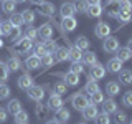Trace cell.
<instances>
[{
    "instance_id": "33",
    "label": "cell",
    "mask_w": 132,
    "mask_h": 124,
    "mask_svg": "<svg viewBox=\"0 0 132 124\" xmlns=\"http://www.w3.org/2000/svg\"><path fill=\"white\" fill-rule=\"evenodd\" d=\"M55 60H56V61H64V60H68V48H60V47H58L56 51H55Z\"/></svg>"
},
{
    "instance_id": "57",
    "label": "cell",
    "mask_w": 132,
    "mask_h": 124,
    "mask_svg": "<svg viewBox=\"0 0 132 124\" xmlns=\"http://www.w3.org/2000/svg\"><path fill=\"white\" fill-rule=\"evenodd\" d=\"M15 3H22V2H27V0H13Z\"/></svg>"
},
{
    "instance_id": "7",
    "label": "cell",
    "mask_w": 132,
    "mask_h": 124,
    "mask_svg": "<svg viewBox=\"0 0 132 124\" xmlns=\"http://www.w3.org/2000/svg\"><path fill=\"white\" fill-rule=\"evenodd\" d=\"M16 84H18L20 89L27 91L28 88H31V86H33V78H31L28 73H25V74H22V76L16 80Z\"/></svg>"
},
{
    "instance_id": "43",
    "label": "cell",
    "mask_w": 132,
    "mask_h": 124,
    "mask_svg": "<svg viewBox=\"0 0 132 124\" xmlns=\"http://www.w3.org/2000/svg\"><path fill=\"white\" fill-rule=\"evenodd\" d=\"M53 93H56V94H64L66 93V84L64 83H55L53 84Z\"/></svg>"
},
{
    "instance_id": "37",
    "label": "cell",
    "mask_w": 132,
    "mask_h": 124,
    "mask_svg": "<svg viewBox=\"0 0 132 124\" xmlns=\"http://www.w3.org/2000/svg\"><path fill=\"white\" fill-rule=\"evenodd\" d=\"M8 66L7 63H3V61H0V83H5L8 80Z\"/></svg>"
},
{
    "instance_id": "4",
    "label": "cell",
    "mask_w": 132,
    "mask_h": 124,
    "mask_svg": "<svg viewBox=\"0 0 132 124\" xmlns=\"http://www.w3.org/2000/svg\"><path fill=\"white\" fill-rule=\"evenodd\" d=\"M27 94H28V98L33 99V101H41L45 96V89L41 88V86H31V88H28L27 89Z\"/></svg>"
},
{
    "instance_id": "27",
    "label": "cell",
    "mask_w": 132,
    "mask_h": 124,
    "mask_svg": "<svg viewBox=\"0 0 132 124\" xmlns=\"http://www.w3.org/2000/svg\"><path fill=\"white\" fill-rule=\"evenodd\" d=\"M7 66H8V71H18L20 68H22V65H20V60L16 56H12L10 60L7 61Z\"/></svg>"
},
{
    "instance_id": "22",
    "label": "cell",
    "mask_w": 132,
    "mask_h": 124,
    "mask_svg": "<svg viewBox=\"0 0 132 124\" xmlns=\"http://www.w3.org/2000/svg\"><path fill=\"white\" fill-rule=\"evenodd\" d=\"M7 111L10 114H13V116L18 113V111H22V103H20V99H12V101H8Z\"/></svg>"
},
{
    "instance_id": "29",
    "label": "cell",
    "mask_w": 132,
    "mask_h": 124,
    "mask_svg": "<svg viewBox=\"0 0 132 124\" xmlns=\"http://www.w3.org/2000/svg\"><path fill=\"white\" fill-rule=\"evenodd\" d=\"M89 40L88 38H86V36H78V38H76V43H74V47H78V48H79V50H82V51H84V50H88L89 48Z\"/></svg>"
},
{
    "instance_id": "23",
    "label": "cell",
    "mask_w": 132,
    "mask_h": 124,
    "mask_svg": "<svg viewBox=\"0 0 132 124\" xmlns=\"http://www.w3.org/2000/svg\"><path fill=\"white\" fill-rule=\"evenodd\" d=\"M106 93L109 94V96H116V94L121 93V84L116 81H109L106 84Z\"/></svg>"
},
{
    "instance_id": "16",
    "label": "cell",
    "mask_w": 132,
    "mask_h": 124,
    "mask_svg": "<svg viewBox=\"0 0 132 124\" xmlns=\"http://www.w3.org/2000/svg\"><path fill=\"white\" fill-rule=\"evenodd\" d=\"M60 13L63 18H66V17H73L74 13H76V8H74L73 3H63V5L60 7Z\"/></svg>"
},
{
    "instance_id": "45",
    "label": "cell",
    "mask_w": 132,
    "mask_h": 124,
    "mask_svg": "<svg viewBox=\"0 0 132 124\" xmlns=\"http://www.w3.org/2000/svg\"><path fill=\"white\" fill-rule=\"evenodd\" d=\"M8 96H10V88L5 83H0V99H7Z\"/></svg>"
},
{
    "instance_id": "40",
    "label": "cell",
    "mask_w": 132,
    "mask_h": 124,
    "mask_svg": "<svg viewBox=\"0 0 132 124\" xmlns=\"http://www.w3.org/2000/svg\"><path fill=\"white\" fill-rule=\"evenodd\" d=\"M116 18H117L119 22H122V23H127V22H130V20H132V12H124V10H121Z\"/></svg>"
},
{
    "instance_id": "35",
    "label": "cell",
    "mask_w": 132,
    "mask_h": 124,
    "mask_svg": "<svg viewBox=\"0 0 132 124\" xmlns=\"http://www.w3.org/2000/svg\"><path fill=\"white\" fill-rule=\"evenodd\" d=\"M69 116H71V114H69V111L66 109V107H60V109L56 111V119H58V121L66 122L69 119Z\"/></svg>"
},
{
    "instance_id": "50",
    "label": "cell",
    "mask_w": 132,
    "mask_h": 124,
    "mask_svg": "<svg viewBox=\"0 0 132 124\" xmlns=\"http://www.w3.org/2000/svg\"><path fill=\"white\" fill-rule=\"evenodd\" d=\"M25 36L27 38H30V40H35L36 36H38V30H35V28H27V32H25Z\"/></svg>"
},
{
    "instance_id": "19",
    "label": "cell",
    "mask_w": 132,
    "mask_h": 124,
    "mask_svg": "<svg viewBox=\"0 0 132 124\" xmlns=\"http://www.w3.org/2000/svg\"><path fill=\"white\" fill-rule=\"evenodd\" d=\"M25 66H27L28 69H36V68H40L41 63H40V58L33 53V55H30L27 58V61H25Z\"/></svg>"
},
{
    "instance_id": "34",
    "label": "cell",
    "mask_w": 132,
    "mask_h": 124,
    "mask_svg": "<svg viewBox=\"0 0 132 124\" xmlns=\"http://www.w3.org/2000/svg\"><path fill=\"white\" fill-rule=\"evenodd\" d=\"M22 18H23V23L31 25L33 22H35V12H31V10H23V12H22Z\"/></svg>"
},
{
    "instance_id": "47",
    "label": "cell",
    "mask_w": 132,
    "mask_h": 124,
    "mask_svg": "<svg viewBox=\"0 0 132 124\" xmlns=\"http://www.w3.org/2000/svg\"><path fill=\"white\" fill-rule=\"evenodd\" d=\"M116 124H124L126 122V119H127V116H126V113H122V111H116Z\"/></svg>"
},
{
    "instance_id": "59",
    "label": "cell",
    "mask_w": 132,
    "mask_h": 124,
    "mask_svg": "<svg viewBox=\"0 0 132 124\" xmlns=\"http://www.w3.org/2000/svg\"><path fill=\"white\" fill-rule=\"evenodd\" d=\"M78 124H86V122H78Z\"/></svg>"
},
{
    "instance_id": "25",
    "label": "cell",
    "mask_w": 132,
    "mask_h": 124,
    "mask_svg": "<svg viewBox=\"0 0 132 124\" xmlns=\"http://www.w3.org/2000/svg\"><path fill=\"white\" fill-rule=\"evenodd\" d=\"M82 61H84L86 65H89V66L96 65V63H97V56H96V53H93V51L82 53Z\"/></svg>"
},
{
    "instance_id": "36",
    "label": "cell",
    "mask_w": 132,
    "mask_h": 124,
    "mask_svg": "<svg viewBox=\"0 0 132 124\" xmlns=\"http://www.w3.org/2000/svg\"><path fill=\"white\" fill-rule=\"evenodd\" d=\"M73 5H74V8H76V12H79V13H86L89 3H88V0H76V3H73Z\"/></svg>"
},
{
    "instance_id": "60",
    "label": "cell",
    "mask_w": 132,
    "mask_h": 124,
    "mask_svg": "<svg viewBox=\"0 0 132 124\" xmlns=\"http://www.w3.org/2000/svg\"><path fill=\"white\" fill-rule=\"evenodd\" d=\"M0 35H2V30H0Z\"/></svg>"
},
{
    "instance_id": "1",
    "label": "cell",
    "mask_w": 132,
    "mask_h": 124,
    "mask_svg": "<svg viewBox=\"0 0 132 124\" xmlns=\"http://www.w3.org/2000/svg\"><path fill=\"white\" fill-rule=\"evenodd\" d=\"M71 104L74 109H78V111H82L86 106L89 104V99L86 94H82V93H76V94H73L71 96Z\"/></svg>"
},
{
    "instance_id": "24",
    "label": "cell",
    "mask_w": 132,
    "mask_h": 124,
    "mask_svg": "<svg viewBox=\"0 0 132 124\" xmlns=\"http://www.w3.org/2000/svg\"><path fill=\"white\" fill-rule=\"evenodd\" d=\"M119 80H121L122 84H132V69H121Z\"/></svg>"
},
{
    "instance_id": "32",
    "label": "cell",
    "mask_w": 132,
    "mask_h": 124,
    "mask_svg": "<svg viewBox=\"0 0 132 124\" xmlns=\"http://www.w3.org/2000/svg\"><path fill=\"white\" fill-rule=\"evenodd\" d=\"M13 118H15V122L16 124H28V113H27V111H23V109L18 111Z\"/></svg>"
},
{
    "instance_id": "6",
    "label": "cell",
    "mask_w": 132,
    "mask_h": 124,
    "mask_svg": "<svg viewBox=\"0 0 132 124\" xmlns=\"http://www.w3.org/2000/svg\"><path fill=\"white\" fill-rule=\"evenodd\" d=\"M48 107L53 109V111H58L60 107H63V99H61L60 94L51 93V96L48 98Z\"/></svg>"
},
{
    "instance_id": "52",
    "label": "cell",
    "mask_w": 132,
    "mask_h": 124,
    "mask_svg": "<svg viewBox=\"0 0 132 124\" xmlns=\"http://www.w3.org/2000/svg\"><path fill=\"white\" fill-rule=\"evenodd\" d=\"M35 55L38 56V58H41V56L48 55V53H46V50H45V47H43V45H38V47H36V50H35Z\"/></svg>"
},
{
    "instance_id": "20",
    "label": "cell",
    "mask_w": 132,
    "mask_h": 124,
    "mask_svg": "<svg viewBox=\"0 0 132 124\" xmlns=\"http://www.w3.org/2000/svg\"><path fill=\"white\" fill-rule=\"evenodd\" d=\"M122 69V61L117 60V58H112V60L107 61V71L111 73H119Z\"/></svg>"
},
{
    "instance_id": "49",
    "label": "cell",
    "mask_w": 132,
    "mask_h": 124,
    "mask_svg": "<svg viewBox=\"0 0 132 124\" xmlns=\"http://www.w3.org/2000/svg\"><path fill=\"white\" fill-rule=\"evenodd\" d=\"M20 35H22V32H20V27H13L12 28V32H10V38H12V41H16L20 38Z\"/></svg>"
},
{
    "instance_id": "61",
    "label": "cell",
    "mask_w": 132,
    "mask_h": 124,
    "mask_svg": "<svg viewBox=\"0 0 132 124\" xmlns=\"http://www.w3.org/2000/svg\"><path fill=\"white\" fill-rule=\"evenodd\" d=\"M130 124H132V122H130Z\"/></svg>"
},
{
    "instance_id": "15",
    "label": "cell",
    "mask_w": 132,
    "mask_h": 124,
    "mask_svg": "<svg viewBox=\"0 0 132 124\" xmlns=\"http://www.w3.org/2000/svg\"><path fill=\"white\" fill-rule=\"evenodd\" d=\"M38 36H41L43 40H48V38H51L53 36V27L50 23H45V25H41V27L38 28Z\"/></svg>"
},
{
    "instance_id": "17",
    "label": "cell",
    "mask_w": 132,
    "mask_h": 124,
    "mask_svg": "<svg viewBox=\"0 0 132 124\" xmlns=\"http://www.w3.org/2000/svg\"><path fill=\"white\" fill-rule=\"evenodd\" d=\"M76 25H78V22H76L74 17H66V18L61 20V27H63L66 32H73L74 28H76Z\"/></svg>"
},
{
    "instance_id": "48",
    "label": "cell",
    "mask_w": 132,
    "mask_h": 124,
    "mask_svg": "<svg viewBox=\"0 0 132 124\" xmlns=\"http://www.w3.org/2000/svg\"><path fill=\"white\" fill-rule=\"evenodd\" d=\"M122 103H124V106H127V107H132V91H127V93H124Z\"/></svg>"
},
{
    "instance_id": "39",
    "label": "cell",
    "mask_w": 132,
    "mask_h": 124,
    "mask_svg": "<svg viewBox=\"0 0 132 124\" xmlns=\"http://www.w3.org/2000/svg\"><path fill=\"white\" fill-rule=\"evenodd\" d=\"M94 122L96 124H111V118L107 113H101V114L97 113V116L94 118Z\"/></svg>"
},
{
    "instance_id": "8",
    "label": "cell",
    "mask_w": 132,
    "mask_h": 124,
    "mask_svg": "<svg viewBox=\"0 0 132 124\" xmlns=\"http://www.w3.org/2000/svg\"><path fill=\"white\" fill-rule=\"evenodd\" d=\"M121 0H109L106 3V13H109L111 17H117V13L121 12Z\"/></svg>"
},
{
    "instance_id": "26",
    "label": "cell",
    "mask_w": 132,
    "mask_h": 124,
    "mask_svg": "<svg viewBox=\"0 0 132 124\" xmlns=\"http://www.w3.org/2000/svg\"><path fill=\"white\" fill-rule=\"evenodd\" d=\"M86 13H88L89 17H96V18H97V17L102 15V7L99 5V3H97V5H89L88 10H86Z\"/></svg>"
},
{
    "instance_id": "13",
    "label": "cell",
    "mask_w": 132,
    "mask_h": 124,
    "mask_svg": "<svg viewBox=\"0 0 132 124\" xmlns=\"http://www.w3.org/2000/svg\"><path fill=\"white\" fill-rule=\"evenodd\" d=\"M116 58H117V60H121L122 63H124V61H129L130 58H132V51L127 47H122V48L119 47L117 50H116Z\"/></svg>"
},
{
    "instance_id": "53",
    "label": "cell",
    "mask_w": 132,
    "mask_h": 124,
    "mask_svg": "<svg viewBox=\"0 0 132 124\" xmlns=\"http://www.w3.org/2000/svg\"><path fill=\"white\" fill-rule=\"evenodd\" d=\"M7 116H8V111L0 107V122H5L7 121Z\"/></svg>"
},
{
    "instance_id": "18",
    "label": "cell",
    "mask_w": 132,
    "mask_h": 124,
    "mask_svg": "<svg viewBox=\"0 0 132 124\" xmlns=\"http://www.w3.org/2000/svg\"><path fill=\"white\" fill-rule=\"evenodd\" d=\"M68 60L71 61H81L82 60V50H79L78 47H71L68 50Z\"/></svg>"
},
{
    "instance_id": "9",
    "label": "cell",
    "mask_w": 132,
    "mask_h": 124,
    "mask_svg": "<svg viewBox=\"0 0 132 124\" xmlns=\"http://www.w3.org/2000/svg\"><path fill=\"white\" fill-rule=\"evenodd\" d=\"M82 113V118L84 119H88V121H91V119H94L97 116V106L94 104V103H89L88 106L84 107V109L81 111Z\"/></svg>"
},
{
    "instance_id": "44",
    "label": "cell",
    "mask_w": 132,
    "mask_h": 124,
    "mask_svg": "<svg viewBox=\"0 0 132 124\" xmlns=\"http://www.w3.org/2000/svg\"><path fill=\"white\" fill-rule=\"evenodd\" d=\"M69 71H73V73H76V74H81L82 71H84V66H82L81 61H73L71 69H69Z\"/></svg>"
},
{
    "instance_id": "21",
    "label": "cell",
    "mask_w": 132,
    "mask_h": 124,
    "mask_svg": "<svg viewBox=\"0 0 132 124\" xmlns=\"http://www.w3.org/2000/svg\"><path fill=\"white\" fill-rule=\"evenodd\" d=\"M63 78H64V84L66 86H76L78 83H79V74H76V73H73V71L66 73Z\"/></svg>"
},
{
    "instance_id": "31",
    "label": "cell",
    "mask_w": 132,
    "mask_h": 124,
    "mask_svg": "<svg viewBox=\"0 0 132 124\" xmlns=\"http://www.w3.org/2000/svg\"><path fill=\"white\" fill-rule=\"evenodd\" d=\"M96 91H99V84H97V81L89 80L88 83H86V86H84V93L93 94V93H96Z\"/></svg>"
},
{
    "instance_id": "5",
    "label": "cell",
    "mask_w": 132,
    "mask_h": 124,
    "mask_svg": "<svg viewBox=\"0 0 132 124\" xmlns=\"http://www.w3.org/2000/svg\"><path fill=\"white\" fill-rule=\"evenodd\" d=\"M102 48H104L107 53H114L116 50L119 48V40L116 38V36H106L104 43H102Z\"/></svg>"
},
{
    "instance_id": "14",
    "label": "cell",
    "mask_w": 132,
    "mask_h": 124,
    "mask_svg": "<svg viewBox=\"0 0 132 124\" xmlns=\"http://www.w3.org/2000/svg\"><path fill=\"white\" fill-rule=\"evenodd\" d=\"M101 104H102V113L112 114V113H116V111H117V103H116L114 99H104Z\"/></svg>"
},
{
    "instance_id": "38",
    "label": "cell",
    "mask_w": 132,
    "mask_h": 124,
    "mask_svg": "<svg viewBox=\"0 0 132 124\" xmlns=\"http://www.w3.org/2000/svg\"><path fill=\"white\" fill-rule=\"evenodd\" d=\"M43 47H45V50H46L48 55H51V53H55V51H56L58 45H56V41H55V40H50V38H48V40L43 43Z\"/></svg>"
},
{
    "instance_id": "28",
    "label": "cell",
    "mask_w": 132,
    "mask_h": 124,
    "mask_svg": "<svg viewBox=\"0 0 132 124\" xmlns=\"http://www.w3.org/2000/svg\"><path fill=\"white\" fill-rule=\"evenodd\" d=\"M15 8H16V3L13 2V0H3V3H2V10L5 12V13H13L15 12Z\"/></svg>"
},
{
    "instance_id": "3",
    "label": "cell",
    "mask_w": 132,
    "mask_h": 124,
    "mask_svg": "<svg viewBox=\"0 0 132 124\" xmlns=\"http://www.w3.org/2000/svg\"><path fill=\"white\" fill-rule=\"evenodd\" d=\"M106 76V68L102 65H93L91 66V69H89V78L91 80H94V81H97V80H102V78Z\"/></svg>"
},
{
    "instance_id": "46",
    "label": "cell",
    "mask_w": 132,
    "mask_h": 124,
    "mask_svg": "<svg viewBox=\"0 0 132 124\" xmlns=\"http://www.w3.org/2000/svg\"><path fill=\"white\" fill-rule=\"evenodd\" d=\"M40 63H41V66H45V68L51 66V65H53V55H45V56H41V58H40Z\"/></svg>"
},
{
    "instance_id": "55",
    "label": "cell",
    "mask_w": 132,
    "mask_h": 124,
    "mask_svg": "<svg viewBox=\"0 0 132 124\" xmlns=\"http://www.w3.org/2000/svg\"><path fill=\"white\" fill-rule=\"evenodd\" d=\"M30 2H33V3H36V5H40V3L46 2V0H30Z\"/></svg>"
},
{
    "instance_id": "56",
    "label": "cell",
    "mask_w": 132,
    "mask_h": 124,
    "mask_svg": "<svg viewBox=\"0 0 132 124\" xmlns=\"http://www.w3.org/2000/svg\"><path fill=\"white\" fill-rule=\"evenodd\" d=\"M127 48H129V50H130V51H132V38H130L129 41H127Z\"/></svg>"
},
{
    "instance_id": "2",
    "label": "cell",
    "mask_w": 132,
    "mask_h": 124,
    "mask_svg": "<svg viewBox=\"0 0 132 124\" xmlns=\"http://www.w3.org/2000/svg\"><path fill=\"white\" fill-rule=\"evenodd\" d=\"M33 47V40L27 38V36H23V38H18L15 41V51L16 53H27L30 51Z\"/></svg>"
},
{
    "instance_id": "58",
    "label": "cell",
    "mask_w": 132,
    "mask_h": 124,
    "mask_svg": "<svg viewBox=\"0 0 132 124\" xmlns=\"http://www.w3.org/2000/svg\"><path fill=\"white\" fill-rule=\"evenodd\" d=\"M2 47H3V41H2V40H0V48H2Z\"/></svg>"
},
{
    "instance_id": "41",
    "label": "cell",
    "mask_w": 132,
    "mask_h": 124,
    "mask_svg": "<svg viewBox=\"0 0 132 124\" xmlns=\"http://www.w3.org/2000/svg\"><path fill=\"white\" fill-rule=\"evenodd\" d=\"M12 28H13V25H12L10 20H5V22H0V30H2V35H10Z\"/></svg>"
},
{
    "instance_id": "51",
    "label": "cell",
    "mask_w": 132,
    "mask_h": 124,
    "mask_svg": "<svg viewBox=\"0 0 132 124\" xmlns=\"http://www.w3.org/2000/svg\"><path fill=\"white\" fill-rule=\"evenodd\" d=\"M121 10L124 12H132V3H130V0H121Z\"/></svg>"
},
{
    "instance_id": "42",
    "label": "cell",
    "mask_w": 132,
    "mask_h": 124,
    "mask_svg": "<svg viewBox=\"0 0 132 124\" xmlns=\"http://www.w3.org/2000/svg\"><path fill=\"white\" fill-rule=\"evenodd\" d=\"M10 22H12V25L13 27H22L23 25V18H22V13H12L10 15Z\"/></svg>"
},
{
    "instance_id": "12",
    "label": "cell",
    "mask_w": 132,
    "mask_h": 124,
    "mask_svg": "<svg viewBox=\"0 0 132 124\" xmlns=\"http://www.w3.org/2000/svg\"><path fill=\"white\" fill-rule=\"evenodd\" d=\"M109 35H111V27L106 22H99L96 25V36H99V38H106V36H109Z\"/></svg>"
},
{
    "instance_id": "54",
    "label": "cell",
    "mask_w": 132,
    "mask_h": 124,
    "mask_svg": "<svg viewBox=\"0 0 132 124\" xmlns=\"http://www.w3.org/2000/svg\"><path fill=\"white\" fill-rule=\"evenodd\" d=\"M46 124H60V121H58V119H50Z\"/></svg>"
},
{
    "instance_id": "10",
    "label": "cell",
    "mask_w": 132,
    "mask_h": 124,
    "mask_svg": "<svg viewBox=\"0 0 132 124\" xmlns=\"http://www.w3.org/2000/svg\"><path fill=\"white\" fill-rule=\"evenodd\" d=\"M50 107H48V104H43L41 101H38V104L35 106V114H36V118L38 119H46L48 116H50Z\"/></svg>"
},
{
    "instance_id": "11",
    "label": "cell",
    "mask_w": 132,
    "mask_h": 124,
    "mask_svg": "<svg viewBox=\"0 0 132 124\" xmlns=\"http://www.w3.org/2000/svg\"><path fill=\"white\" fill-rule=\"evenodd\" d=\"M38 12H40V15H43V17H53L55 15V5L50 3V2H43V3L38 5Z\"/></svg>"
},
{
    "instance_id": "30",
    "label": "cell",
    "mask_w": 132,
    "mask_h": 124,
    "mask_svg": "<svg viewBox=\"0 0 132 124\" xmlns=\"http://www.w3.org/2000/svg\"><path fill=\"white\" fill-rule=\"evenodd\" d=\"M104 101V93H102L101 89L96 91V93L89 94V103H94V104H101V103Z\"/></svg>"
}]
</instances>
